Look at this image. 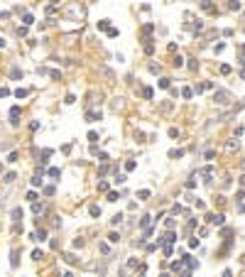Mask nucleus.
<instances>
[{
    "label": "nucleus",
    "mask_w": 245,
    "mask_h": 277,
    "mask_svg": "<svg viewBox=\"0 0 245 277\" xmlns=\"http://www.w3.org/2000/svg\"><path fill=\"white\" fill-rule=\"evenodd\" d=\"M228 98H231L228 91H216V93H213V101H216V103H228Z\"/></svg>",
    "instance_id": "1"
},
{
    "label": "nucleus",
    "mask_w": 245,
    "mask_h": 277,
    "mask_svg": "<svg viewBox=\"0 0 245 277\" xmlns=\"http://www.w3.org/2000/svg\"><path fill=\"white\" fill-rule=\"evenodd\" d=\"M209 221H211L213 226H223L225 218H223V213H209Z\"/></svg>",
    "instance_id": "2"
},
{
    "label": "nucleus",
    "mask_w": 245,
    "mask_h": 277,
    "mask_svg": "<svg viewBox=\"0 0 245 277\" xmlns=\"http://www.w3.org/2000/svg\"><path fill=\"white\" fill-rule=\"evenodd\" d=\"M17 118H20V108L15 105V108H10V123H12V125H17V123H20Z\"/></svg>",
    "instance_id": "3"
},
{
    "label": "nucleus",
    "mask_w": 245,
    "mask_h": 277,
    "mask_svg": "<svg viewBox=\"0 0 245 277\" xmlns=\"http://www.w3.org/2000/svg\"><path fill=\"white\" fill-rule=\"evenodd\" d=\"M162 241H164V243H174V241H177V235H174V233H167Z\"/></svg>",
    "instance_id": "4"
},
{
    "label": "nucleus",
    "mask_w": 245,
    "mask_h": 277,
    "mask_svg": "<svg viewBox=\"0 0 245 277\" xmlns=\"http://www.w3.org/2000/svg\"><path fill=\"white\" fill-rule=\"evenodd\" d=\"M15 96H17V98H25V96H27V91H25V88H17V91H15Z\"/></svg>",
    "instance_id": "5"
},
{
    "label": "nucleus",
    "mask_w": 245,
    "mask_h": 277,
    "mask_svg": "<svg viewBox=\"0 0 245 277\" xmlns=\"http://www.w3.org/2000/svg\"><path fill=\"white\" fill-rule=\"evenodd\" d=\"M181 96H184V98H191V96H194V91H191V88H184V91H181Z\"/></svg>",
    "instance_id": "6"
},
{
    "label": "nucleus",
    "mask_w": 245,
    "mask_h": 277,
    "mask_svg": "<svg viewBox=\"0 0 245 277\" xmlns=\"http://www.w3.org/2000/svg\"><path fill=\"white\" fill-rule=\"evenodd\" d=\"M88 120L93 123V120H101V113H88Z\"/></svg>",
    "instance_id": "7"
},
{
    "label": "nucleus",
    "mask_w": 245,
    "mask_h": 277,
    "mask_svg": "<svg viewBox=\"0 0 245 277\" xmlns=\"http://www.w3.org/2000/svg\"><path fill=\"white\" fill-rule=\"evenodd\" d=\"M184 155V150H172V152H169V157H181Z\"/></svg>",
    "instance_id": "8"
},
{
    "label": "nucleus",
    "mask_w": 245,
    "mask_h": 277,
    "mask_svg": "<svg viewBox=\"0 0 245 277\" xmlns=\"http://www.w3.org/2000/svg\"><path fill=\"white\" fill-rule=\"evenodd\" d=\"M12 79H22V71L20 69H12Z\"/></svg>",
    "instance_id": "9"
},
{
    "label": "nucleus",
    "mask_w": 245,
    "mask_h": 277,
    "mask_svg": "<svg viewBox=\"0 0 245 277\" xmlns=\"http://www.w3.org/2000/svg\"><path fill=\"white\" fill-rule=\"evenodd\" d=\"M32 187H42V177H34L32 179Z\"/></svg>",
    "instance_id": "10"
},
{
    "label": "nucleus",
    "mask_w": 245,
    "mask_h": 277,
    "mask_svg": "<svg viewBox=\"0 0 245 277\" xmlns=\"http://www.w3.org/2000/svg\"><path fill=\"white\" fill-rule=\"evenodd\" d=\"M140 226H142V228H147V226H149V216H145V218L140 221Z\"/></svg>",
    "instance_id": "11"
},
{
    "label": "nucleus",
    "mask_w": 245,
    "mask_h": 277,
    "mask_svg": "<svg viewBox=\"0 0 245 277\" xmlns=\"http://www.w3.org/2000/svg\"><path fill=\"white\" fill-rule=\"evenodd\" d=\"M137 196H140V199H142V201H145V199H147V196H149V191H147V189H142V191H140V194H137Z\"/></svg>",
    "instance_id": "12"
},
{
    "label": "nucleus",
    "mask_w": 245,
    "mask_h": 277,
    "mask_svg": "<svg viewBox=\"0 0 245 277\" xmlns=\"http://www.w3.org/2000/svg\"><path fill=\"white\" fill-rule=\"evenodd\" d=\"M223 277H233V272H231V270H225V272H223Z\"/></svg>",
    "instance_id": "13"
},
{
    "label": "nucleus",
    "mask_w": 245,
    "mask_h": 277,
    "mask_svg": "<svg viewBox=\"0 0 245 277\" xmlns=\"http://www.w3.org/2000/svg\"><path fill=\"white\" fill-rule=\"evenodd\" d=\"M240 184H243V187H245V174H243V177H240Z\"/></svg>",
    "instance_id": "14"
},
{
    "label": "nucleus",
    "mask_w": 245,
    "mask_h": 277,
    "mask_svg": "<svg viewBox=\"0 0 245 277\" xmlns=\"http://www.w3.org/2000/svg\"><path fill=\"white\" fill-rule=\"evenodd\" d=\"M0 47H5V39H3V37H0Z\"/></svg>",
    "instance_id": "15"
},
{
    "label": "nucleus",
    "mask_w": 245,
    "mask_h": 277,
    "mask_svg": "<svg viewBox=\"0 0 245 277\" xmlns=\"http://www.w3.org/2000/svg\"><path fill=\"white\" fill-rule=\"evenodd\" d=\"M243 169H245V162H243Z\"/></svg>",
    "instance_id": "16"
},
{
    "label": "nucleus",
    "mask_w": 245,
    "mask_h": 277,
    "mask_svg": "<svg viewBox=\"0 0 245 277\" xmlns=\"http://www.w3.org/2000/svg\"><path fill=\"white\" fill-rule=\"evenodd\" d=\"M0 169H3V167H0Z\"/></svg>",
    "instance_id": "17"
}]
</instances>
